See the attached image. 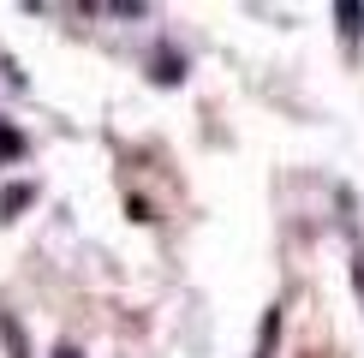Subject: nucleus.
Listing matches in <instances>:
<instances>
[{"instance_id": "nucleus-3", "label": "nucleus", "mask_w": 364, "mask_h": 358, "mask_svg": "<svg viewBox=\"0 0 364 358\" xmlns=\"http://www.w3.org/2000/svg\"><path fill=\"white\" fill-rule=\"evenodd\" d=\"M18 156H24V138L12 126H0V161H18Z\"/></svg>"}, {"instance_id": "nucleus-2", "label": "nucleus", "mask_w": 364, "mask_h": 358, "mask_svg": "<svg viewBox=\"0 0 364 358\" xmlns=\"http://www.w3.org/2000/svg\"><path fill=\"white\" fill-rule=\"evenodd\" d=\"M0 335H6V352H12V358H30V347H24V328L12 322V317H0Z\"/></svg>"}, {"instance_id": "nucleus-7", "label": "nucleus", "mask_w": 364, "mask_h": 358, "mask_svg": "<svg viewBox=\"0 0 364 358\" xmlns=\"http://www.w3.org/2000/svg\"><path fill=\"white\" fill-rule=\"evenodd\" d=\"M353 281H358V293H364V257H358V263H353Z\"/></svg>"}, {"instance_id": "nucleus-6", "label": "nucleus", "mask_w": 364, "mask_h": 358, "mask_svg": "<svg viewBox=\"0 0 364 358\" xmlns=\"http://www.w3.org/2000/svg\"><path fill=\"white\" fill-rule=\"evenodd\" d=\"M54 358H84V352L78 347H54Z\"/></svg>"}, {"instance_id": "nucleus-5", "label": "nucleus", "mask_w": 364, "mask_h": 358, "mask_svg": "<svg viewBox=\"0 0 364 358\" xmlns=\"http://www.w3.org/2000/svg\"><path fill=\"white\" fill-rule=\"evenodd\" d=\"M358 18H364V6H341V30L346 36H358Z\"/></svg>"}, {"instance_id": "nucleus-1", "label": "nucleus", "mask_w": 364, "mask_h": 358, "mask_svg": "<svg viewBox=\"0 0 364 358\" xmlns=\"http://www.w3.org/2000/svg\"><path fill=\"white\" fill-rule=\"evenodd\" d=\"M30 197H36V185H6L0 191V221H12L18 209H30Z\"/></svg>"}, {"instance_id": "nucleus-4", "label": "nucleus", "mask_w": 364, "mask_h": 358, "mask_svg": "<svg viewBox=\"0 0 364 358\" xmlns=\"http://www.w3.org/2000/svg\"><path fill=\"white\" fill-rule=\"evenodd\" d=\"M156 78L161 84H179V78H186V66H179L173 54H156Z\"/></svg>"}]
</instances>
